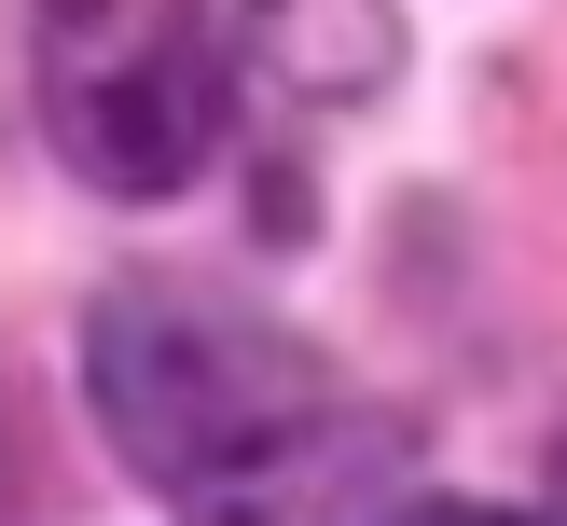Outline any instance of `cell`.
Segmentation results:
<instances>
[{
	"label": "cell",
	"instance_id": "cell-1",
	"mask_svg": "<svg viewBox=\"0 0 567 526\" xmlns=\"http://www.w3.org/2000/svg\"><path fill=\"white\" fill-rule=\"evenodd\" d=\"M291 0H42V125L97 194H181Z\"/></svg>",
	"mask_w": 567,
	"mask_h": 526
},
{
	"label": "cell",
	"instance_id": "cell-2",
	"mask_svg": "<svg viewBox=\"0 0 567 526\" xmlns=\"http://www.w3.org/2000/svg\"><path fill=\"white\" fill-rule=\"evenodd\" d=\"M83 388H97V430L125 443L153 485H208L249 443H277L291 415H319L305 347L277 319H249L208 277H125V291L83 319Z\"/></svg>",
	"mask_w": 567,
	"mask_h": 526
},
{
	"label": "cell",
	"instance_id": "cell-3",
	"mask_svg": "<svg viewBox=\"0 0 567 526\" xmlns=\"http://www.w3.org/2000/svg\"><path fill=\"white\" fill-rule=\"evenodd\" d=\"M402 513V430L388 415H291L236 471L181 498V526H388Z\"/></svg>",
	"mask_w": 567,
	"mask_h": 526
},
{
	"label": "cell",
	"instance_id": "cell-4",
	"mask_svg": "<svg viewBox=\"0 0 567 526\" xmlns=\"http://www.w3.org/2000/svg\"><path fill=\"white\" fill-rule=\"evenodd\" d=\"M388 526H540V513H485V498H415V513H388Z\"/></svg>",
	"mask_w": 567,
	"mask_h": 526
},
{
	"label": "cell",
	"instance_id": "cell-5",
	"mask_svg": "<svg viewBox=\"0 0 567 526\" xmlns=\"http://www.w3.org/2000/svg\"><path fill=\"white\" fill-rule=\"evenodd\" d=\"M554 526H567V457H554Z\"/></svg>",
	"mask_w": 567,
	"mask_h": 526
}]
</instances>
